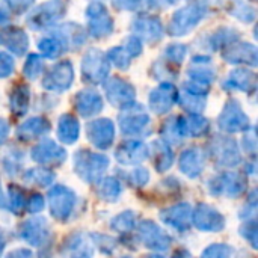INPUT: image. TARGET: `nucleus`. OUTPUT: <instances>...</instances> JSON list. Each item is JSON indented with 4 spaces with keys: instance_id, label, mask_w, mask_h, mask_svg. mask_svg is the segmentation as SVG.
Returning a JSON list of instances; mask_svg holds the SVG:
<instances>
[{
    "instance_id": "obj_1",
    "label": "nucleus",
    "mask_w": 258,
    "mask_h": 258,
    "mask_svg": "<svg viewBox=\"0 0 258 258\" xmlns=\"http://www.w3.org/2000/svg\"><path fill=\"white\" fill-rule=\"evenodd\" d=\"M109 168V159L104 154L80 150L74 154V171L76 174L89 184L98 183Z\"/></svg>"
},
{
    "instance_id": "obj_2",
    "label": "nucleus",
    "mask_w": 258,
    "mask_h": 258,
    "mask_svg": "<svg viewBox=\"0 0 258 258\" xmlns=\"http://www.w3.org/2000/svg\"><path fill=\"white\" fill-rule=\"evenodd\" d=\"M47 198L50 206V215L53 216V219L60 224H65L71 218L76 209L77 204L76 194L67 186L56 184L48 190Z\"/></svg>"
},
{
    "instance_id": "obj_3",
    "label": "nucleus",
    "mask_w": 258,
    "mask_h": 258,
    "mask_svg": "<svg viewBox=\"0 0 258 258\" xmlns=\"http://www.w3.org/2000/svg\"><path fill=\"white\" fill-rule=\"evenodd\" d=\"M138 243H142L147 249L156 252H165L171 248L172 239L169 234L154 221H142L136 225Z\"/></svg>"
},
{
    "instance_id": "obj_4",
    "label": "nucleus",
    "mask_w": 258,
    "mask_h": 258,
    "mask_svg": "<svg viewBox=\"0 0 258 258\" xmlns=\"http://www.w3.org/2000/svg\"><path fill=\"white\" fill-rule=\"evenodd\" d=\"M248 186V180L237 172H225L221 175L213 177L207 183L209 194L213 197H228V198H237L240 197Z\"/></svg>"
},
{
    "instance_id": "obj_5",
    "label": "nucleus",
    "mask_w": 258,
    "mask_h": 258,
    "mask_svg": "<svg viewBox=\"0 0 258 258\" xmlns=\"http://www.w3.org/2000/svg\"><path fill=\"white\" fill-rule=\"evenodd\" d=\"M209 154L215 160L216 165L224 166V168H234L242 162V156L239 151L237 144L231 138L225 136H216L210 147H209Z\"/></svg>"
},
{
    "instance_id": "obj_6",
    "label": "nucleus",
    "mask_w": 258,
    "mask_h": 258,
    "mask_svg": "<svg viewBox=\"0 0 258 258\" xmlns=\"http://www.w3.org/2000/svg\"><path fill=\"white\" fill-rule=\"evenodd\" d=\"M192 225L204 233H219L225 228V218L213 206L200 203L192 210Z\"/></svg>"
},
{
    "instance_id": "obj_7",
    "label": "nucleus",
    "mask_w": 258,
    "mask_h": 258,
    "mask_svg": "<svg viewBox=\"0 0 258 258\" xmlns=\"http://www.w3.org/2000/svg\"><path fill=\"white\" fill-rule=\"evenodd\" d=\"M20 237L33 248H45L51 237V230L45 218H32L18 228Z\"/></svg>"
},
{
    "instance_id": "obj_8",
    "label": "nucleus",
    "mask_w": 258,
    "mask_h": 258,
    "mask_svg": "<svg viewBox=\"0 0 258 258\" xmlns=\"http://www.w3.org/2000/svg\"><path fill=\"white\" fill-rule=\"evenodd\" d=\"M192 206L189 203H178L160 210V221L178 233H186L192 225Z\"/></svg>"
},
{
    "instance_id": "obj_9",
    "label": "nucleus",
    "mask_w": 258,
    "mask_h": 258,
    "mask_svg": "<svg viewBox=\"0 0 258 258\" xmlns=\"http://www.w3.org/2000/svg\"><path fill=\"white\" fill-rule=\"evenodd\" d=\"M30 157L42 166H59L67 159V151L53 141H42L30 151Z\"/></svg>"
},
{
    "instance_id": "obj_10",
    "label": "nucleus",
    "mask_w": 258,
    "mask_h": 258,
    "mask_svg": "<svg viewBox=\"0 0 258 258\" xmlns=\"http://www.w3.org/2000/svg\"><path fill=\"white\" fill-rule=\"evenodd\" d=\"M94 243L85 233H73L62 243V255L67 258H92Z\"/></svg>"
},
{
    "instance_id": "obj_11",
    "label": "nucleus",
    "mask_w": 258,
    "mask_h": 258,
    "mask_svg": "<svg viewBox=\"0 0 258 258\" xmlns=\"http://www.w3.org/2000/svg\"><path fill=\"white\" fill-rule=\"evenodd\" d=\"M88 139L98 150H107L115 139V127L110 119H97L88 124Z\"/></svg>"
},
{
    "instance_id": "obj_12",
    "label": "nucleus",
    "mask_w": 258,
    "mask_h": 258,
    "mask_svg": "<svg viewBox=\"0 0 258 258\" xmlns=\"http://www.w3.org/2000/svg\"><path fill=\"white\" fill-rule=\"evenodd\" d=\"M147 157H148V148L141 141H127V142L121 144L115 153L116 162L124 166L139 165Z\"/></svg>"
},
{
    "instance_id": "obj_13",
    "label": "nucleus",
    "mask_w": 258,
    "mask_h": 258,
    "mask_svg": "<svg viewBox=\"0 0 258 258\" xmlns=\"http://www.w3.org/2000/svg\"><path fill=\"white\" fill-rule=\"evenodd\" d=\"M219 127L228 133L248 130V116L242 112V109L237 104L228 103L225 106V110L219 116Z\"/></svg>"
},
{
    "instance_id": "obj_14",
    "label": "nucleus",
    "mask_w": 258,
    "mask_h": 258,
    "mask_svg": "<svg viewBox=\"0 0 258 258\" xmlns=\"http://www.w3.org/2000/svg\"><path fill=\"white\" fill-rule=\"evenodd\" d=\"M178 166H180V171L186 177L197 178V177H200L203 174V171L206 168V157H204L201 150L189 148V150H184L181 153Z\"/></svg>"
},
{
    "instance_id": "obj_15",
    "label": "nucleus",
    "mask_w": 258,
    "mask_h": 258,
    "mask_svg": "<svg viewBox=\"0 0 258 258\" xmlns=\"http://www.w3.org/2000/svg\"><path fill=\"white\" fill-rule=\"evenodd\" d=\"M148 156L151 157L156 171L160 172V174L166 172L174 163V153H172L171 147L166 142H162V141H156V142H153L150 145Z\"/></svg>"
},
{
    "instance_id": "obj_16",
    "label": "nucleus",
    "mask_w": 258,
    "mask_h": 258,
    "mask_svg": "<svg viewBox=\"0 0 258 258\" xmlns=\"http://www.w3.org/2000/svg\"><path fill=\"white\" fill-rule=\"evenodd\" d=\"M73 80V68L70 62H62L57 63L50 74L45 77L44 80V86L50 88V89H56V91H62L70 88V83Z\"/></svg>"
},
{
    "instance_id": "obj_17",
    "label": "nucleus",
    "mask_w": 258,
    "mask_h": 258,
    "mask_svg": "<svg viewBox=\"0 0 258 258\" xmlns=\"http://www.w3.org/2000/svg\"><path fill=\"white\" fill-rule=\"evenodd\" d=\"M83 74L91 82H98L107 74V67L100 51L92 50L86 54L83 62Z\"/></svg>"
},
{
    "instance_id": "obj_18",
    "label": "nucleus",
    "mask_w": 258,
    "mask_h": 258,
    "mask_svg": "<svg viewBox=\"0 0 258 258\" xmlns=\"http://www.w3.org/2000/svg\"><path fill=\"white\" fill-rule=\"evenodd\" d=\"M48 130H50V124L44 118H32L18 127L17 138L20 141H33L48 133Z\"/></svg>"
},
{
    "instance_id": "obj_19",
    "label": "nucleus",
    "mask_w": 258,
    "mask_h": 258,
    "mask_svg": "<svg viewBox=\"0 0 258 258\" xmlns=\"http://www.w3.org/2000/svg\"><path fill=\"white\" fill-rule=\"evenodd\" d=\"M148 124H150V118L144 112L127 113L125 116L121 118V130L124 135L128 136H138L144 133Z\"/></svg>"
},
{
    "instance_id": "obj_20",
    "label": "nucleus",
    "mask_w": 258,
    "mask_h": 258,
    "mask_svg": "<svg viewBox=\"0 0 258 258\" xmlns=\"http://www.w3.org/2000/svg\"><path fill=\"white\" fill-rule=\"evenodd\" d=\"M97 195L106 203H116L122 195V184L116 177H104L98 181Z\"/></svg>"
},
{
    "instance_id": "obj_21",
    "label": "nucleus",
    "mask_w": 258,
    "mask_h": 258,
    "mask_svg": "<svg viewBox=\"0 0 258 258\" xmlns=\"http://www.w3.org/2000/svg\"><path fill=\"white\" fill-rule=\"evenodd\" d=\"M79 133H80V127H79V121L71 116V115H63L59 119V125H57V138L63 142V144H74L79 139Z\"/></svg>"
},
{
    "instance_id": "obj_22",
    "label": "nucleus",
    "mask_w": 258,
    "mask_h": 258,
    "mask_svg": "<svg viewBox=\"0 0 258 258\" xmlns=\"http://www.w3.org/2000/svg\"><path fill=\"white\" fill-rule=\"evenodd\" d=\"M76 106H77L79 112L83 116H92V115L100 112V109L103 107V103H101V98H100L98 94L89 92V91H83V92L79 94Z\"/></svg>"
},
{
    "instance_id": "obj_23",
    "label": "nucleus",
    "mask_w": 258,
    "mask_h": 258,
    "mask_svg": "<svg viewBox=\"0 0 258 258\" xmlns=\"http://www.w3.org/2000/svg\"><path fill=\"white\" fill-rule=\"evenodd\" d=\"M174 89L171 86H160L159 89H156L153 94H151V109L156 112V113H165L169 110V107L172 106V101H174Z\"/></svg>"
},
{
    "instance_id": "obj_24",
    "label": "nucleus",
    "mask_w": 258,
    "mask_h": 258,
    "mask_svg": "<svg viewBox=\"0 0 258 258\" xmlns=\"http://www.w3.org/2000/svg\"><path fill=\"white\" fill-rule=\"evenodd\" d=\"M138 225V215L133 210H125L119 215H116L110 221V228L122 236H128Z\"/></svg>"
},
{
    "instance_id": "obj_25",
    "label": "nucleus",
    "mask_w": 258,
    "mask_h": 258,
    "mask_svg": "<svg viewBox=\"0 0 258 258\" xmlns=\"http://www.w3.org/2000/svg\"><path fill=\"white\" fill-rule=\"evenodd\" d=\"M23 180L36 187H50L54 181V172L47 168H32L24 172Z\"/></svg>"
},
{
    "instance_id": "obj_26",
    "label": "nucleus",
    "mask_w": 258,
    "mask_h": 258,
    "mask_svg": "<svg viewBox=\"0 0 258 258\" xmlns=\"http://www.w3.org/2000/svg\"><path fill=\"white\" fill-rule=\"evenodd\" d=\"M26 203H27V194L24 192V189L17 184H9L8 195H6L8 210L12 212L14 215H21L26 210Z\"/></svg>"
},
{
    "instance_id": "obj_27",
    "label": "nucleus",
    "mask_w": 258,
    "mask_h": 258,
    "mask_svg": "<svg viewBox=\"0 0 258 258\" xmlns=\"http://www.w3.org/2000/svg\"><path fill=\"white\" fill-rule=\"evenodd\" d=\"M201 18V14L198 12V9H192V8H187V9H183L180 11L174 18H172V32L175 33H183V27H184V23L187 30H190L197 21H200Z\"/></svg>"
},
{
    "instance_id": "obj_28",
    "label": "nucleus",
    "mask_w": 258,
    "mask_h": 258,
    "mask_svg": "<svg viewBox=\"0 0 258 258\" xmlns=\"http://www.w3.org/2000/svg\"><path fill=\"white\" fill-rule=\"evenodd\" d=\"M122 180L130 187H144L150 181V172L145 168H135L130 172H122Z\"/></svg>"
},
{
    "instance_id": "obj_29",
    "label": "nucleus",
    "mask_w": 258,
    "mask_h": 258,
    "mask_svg": "<svg viewBox=\"0 0 258 258\" xmlns=\"http://www.w3.org/2000/svg\"><path fill=\"white\" fill-rule=\"evenodd\" d=\"M89 237H91V240H92L94 246H95V248H98L103 254H112V252L116 249V246H118V242H116L113 237L106 236V234L94 233V234H91Z\"/></svg>"
},
{
    "instance_id": "obj_30",
    "label": "nucleus",
    "mask_w": 258,
    "mask_h": 258,
    "mask_svg": "<svg viewBox=\"0 0 258 258\" xmlns=\"http://www.w3.org/2000/svg\"><path fill=\"white\" fill-rule=\"evenodd\" d=\"M27 101H29V91L24 86L15 88L12 95V110L17 115H23L27 110Z\"/></svg>"
},
{
    "instance_id": "obj_31",
    "label": "nucleus",
    "mask_w": 258,
    "mask_h": 258,
    "mask_svg": "<svg viewBox=\"0 0 258 258\" xmlns=\"http://www.w3.org/2000/svg\"><path fill=\"white\" fill-rule=\"evenodd\" d=\"M233 257V248L230 245L225 243H213L210 246H207L201 258H231Z\"/></svg>"
},
{
    "instance_id": "obj_32",
    "label": "nucleus",
    "mask_w": 258,
    "mask_h": 258,
    "mask_svg": "<svg viewBox=\"0 0 258 258\" xmlns=\"http://www.w3.org/2000/svg\"><path fill=\"white\" fill-rule=\"evenodd\" d=\"M240 236L243 239H246L252 249H257L258 248V228H257V221L255 218L254 219H248L242 224L240 227Z\"/></svg>"
},
{
    "instance_id": "obj_33",
    "label": "nucleus",
    "mask_w": 258,
    "mask_h": 258,
    "mask_svg": "<svg viewBox=\"0 0 258 258\" xmlns=\"http://www.w3.org/2000/svg\"><path fill=\"white\" fill-rule=\"evenodd\" d=\"M45 207V200L41 194H32L27 197V203H26V210L30 215H36L41 213Z\"/></svg>"
},
{
    "instance_id": "obj_34",
    "label": "nucleus",
    "mask_w": 258,
    "mask_h": 258,
    "mask_svg": "<svg viewBox=\"0 0 258 258\" xmlns=\"http://www.w3.org/2000/svg\"><path fill=\"white\" fill-rule=\"evenodd\" d=\"M255 213H257V192L252 190L246 200V204L243 206L242 212H240V218L243 221H248V219H254L255 218Z\"/></svg>"
},
{
    "instance_id": "obj_35",
    "label": "nucleus",
    "mask_w": 258,
    "mask_h": 258,
    "mask_svg": "<svg viewBox=\"0 0 258 258\" xmlns=\"http://www.w3.org/2000/svg\"><path fill=\"white\" fill-rule=\"evenodd\" d=\"M21 165H23V159H21V157L17 159V153L6 156L5 160H3V168H5V171H6L11 177H15V175L20 172Z\"/></svg>"
},
{
    "instance_id": "obj_36",
    "label": "nucleus",
    "mask_w": 258,
    "mask_h": 258,
    "mask_svg": "<svg viewBox=\"0 0 258 258\" xmlns=\"http://www.w3.org/2000/svg\"><path fill=\"white\" fill-rule=\"evenodd\" d=\"M39 50H42L44 54L48 56V57H54L60 51L59 50V42L56 39H53V38H45V39L39 41Z\"/></svg>"
},
{
    "instance_id": "obj_37",
    "label": "nucleus",
    "mask_w": 258,
    "mask_h": 258,
    "mask_svg": "<svg viewBox=\"0 0 258 258\" xmlns=\"http://www.w3.org/2000/svg\"><path fill=\"white\" fill-rule=\"evenodd\" d=\"M41 70H42V62L38 56H30V60L26 63V76L30 77V79H35L41 74Z\"/></svg>"
},
{
    "instance_id": "obj_38",
    "label": "nucleus",
    "mask_w": 258,
    "mask_h": 258,
    "mask_svg": "<svg viewBox=\"0 0 258 258\" xmlns=\"http://www.w3.org/2000/svg\"><path fill=\"white\" fill-rule=\"evenodd\" d=\"M14 62L6 53H0V77H6L12 73Z\"/></svg>"
},
{
    "instance_id": "obj_39",
    "label": "nucleus",
    "mask_w": 258,
    "mask_h": 258,
    "mask_svg": "<svg viewBox=\"0 0 258 258\" xmlns=\"http://www.w3.org/2000/svg\"><path fill=\"white\" fill-rule=\"evenodd\" d=\"M5 258H35V255L29 248H17V249L9 251Z\"/></svg>"
},
{
    "instance_id": "obj_40",
    "label": "nucleus",
    "mask_w": 258,
    "mask_h": 258,
    "mask_svg": "<svg viewBox=\"0 0 258 258\" xmlns=\"http://www.w3.org/2000/svg\"><path fill=\"white\" fill-rule=\"evenodd\" d=\"M9 135V124L5 119H0V145L8 139Z\"/></svg>"
},
{
    "instance_id": "obj_41",
    "label": "nucleus",
    "mask_w": 258,
    "mask_h": 258,
    "mask_svg": "<svg viewBox=\"0 0 258 258\" xmlns=\"http://www.w3.org/2000/svg\"><path fill=\"white\" fill-rule=\"evenodd\" d=\"M243 144H245V150H246V153H251V154H254V153H255V139H254V136H252V138L245 136Z\"/></svg>"
},
{
    "instance_id": "obj_42",
    "label": "nucleus",
    "mask_w": 258,
    "mask_h": 258,
    "mask_svg": "<svg viewBox=\"0 0 258 258\" xmlns=\"http://www.w3.org/2000/svg\"><path fill=\"white\" fill-rule=\"evenodd\" d=\"M172 258H194V257H192V254H190L187 249L180 248V249H177V251L172 254Z\"/></svg>"
},
{
    "instance_id": "obj_43",
    "label": "nucleus",
    "mask_w": 258,
    "mask_h": 258,
    "mask_svg": "<svg viewBox=\"0 0 258 258\" xmlns=\"http://www.w3.org/2000/svg\"><path fill=\"white\" fill-rule=\"evenodd\" d=\"M5 245H6V242H5L3 236L0 234V257H2V254H3V251H5Z\"/></svg>"
},
{
    "instance_id": "obj_44",
    "label": "nucleus",
    "mask_w": 258,
    "mask_h": 258,
    "mask_svg": "<svg viewBox=\"0 0 258 258\" xmlns=\"http://www.w3.org/2000/svg\"><path fill=\"white\" fill-rule=\"evenodd\" d=\"M48 12H54V8H53V11H48ZM48 14H45V11H44V14H42V17H47ZM50 17L51 18H57V17H60V15H57V14H50Z\"/></svg>"
},
{
    "instance_id": "obj_45",
    "label": "nucleus",
    "mask_w": 258,
    "mask_h": 258,
    "mask_svg": "<svg viewBox=\"0 0 258 258\" xmlns=\"http://www.w3.org/2000/svg\"><path fill=\"white\" fill-rule=\"evenodd\" d=\"M144 258H165L163 255H160V254H151V255H147V257Z\"/></svg>"
},
{
    "instance_id": "obj_46",
    "label": "nucleus",
    "mask_w": 258,
    "mask_h": 258,
    "mask_svg": "<svg viewBox=\"0 0 258 258\" xmlns=\"http://www.w3.org/2000/svg\"><path fill=\"white\" fill-rule=\"evenodd\" d=\"M39 258H50V257H48V252H45V254H41Z\"/></svg>"
},
{
    "instance_id": "obj_47",
    "label": "nucleus",
    "mask_w": 258,
    "mask_h": 258,
    "mask_svg": "<svg viewBox=\"0 0 258 258\" xmlns=\"http://www.w3.org/2000/svg\"><path fill=\"white\" fill-rule=\"evenodd\" d=\"M122 258H132V257H122Z\"/></svg>"
}]
</instances>
